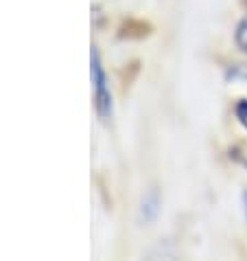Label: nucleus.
Here are the masks:
<instances>
[{
    "mask_svg": "<svg viewBox=\"0 0 247 261\" xmlns=\"http://www.w3.org/2000/svg\"><path fill=\"white\" fill-rule=\"evenodd\" d=\"M234 117L241 125L247 129V99H238L234 106Z\"/></svg>",
    "mask_w": 247,
    "mask_h": 261,
    "instance_id": "5",
    "label": "nucleus"
},
{
    "mask_svg": "<svg viewBox=\"0 0 247 261\" xmlns=\"http://www.w3.org/2000/svg\"><path fill=\"white\" fill-rule=\"evenodd\" d=\"M234 42L236 46L243 50V53L247 55V18H243L241 22L236 24V31H234Z\"/></svg>",
    "mask_w": 247,
    "mask_h": 261,
    "instance_id": "4",
    "label": "nucleus"
},
{
    "mask_svg": "<svg viewBox=\"0 0 247 261\" xmlns=\"http://www.w3.org/2000/svg\"><path fill=\"white\" fill-rule=\"evenodd\" d=\"M243 211H245V220H247V191L243 193Z\"/></svg>",
    "mask_w": 247,
    "mask_h": 261,
    "instance_id": "6",
    "label": "nucleus"
},
{
    "mask_svg": "<svg viewBox=\"0 0 247 261\" xmlns=\"http://www.w3.org/2000/svg\"><path fill=\"white\" fill-rule=\"evenodd\" d=\"M158 213H160V195H158V191H151L147 198L142 200V215L147 222H153Z\"/></svg>",
    "mask_w": 247,
    "mask_h": 261,
    "instance_id": "2",
    "label": "nucleus"
},
{
    "mask_svg": "<svg viewBox=\"0 0 247 261\" xmlns=\"http://www.w3.org/2000/svg\"><path fill=\"white\" fill-rule=\"evenodd\" d=\"M225 77L230 82H238V84H247V64H234L225 70Z\"/></svg>",
    "mask_w": 247,
    "mask_h": 261,
    "instance_id": "3",
    "label": "nucleus"
},
{
    "mask_svg": "<svg viewBox=\"0 0 247 261\" xmlns=\"http://www.w3.org/2000/svg\"><path fill=\"white\" fill-rule=\"evenodd\" d=\"M90 75H92V86H94V108L101 121H110L114 114V101H112V90L110 82H107L103 62L97 48L90 53Z\"/></svg>",
    "mask_w": 247,
    "mask_h": 261,
    "instance_id": "1",
    "label": "nucleus"
}]
</instances>
